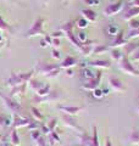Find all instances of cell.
Wrapping results in <instances>:
<instances>
[{"mask_svg": "<svg viewBox=\"0 0 139 146\" xmlns=\"http://www.w3.org/2000/svg\"><path fill=\"white\" fill-rule=\"evenodd\" d=\"M6 121H7V116L5 113H0V130L4 129L6 125Z\"/></svg>", "mask_w": 139, "mask_h": 146, "instance_id": "37", "label": "cell"}, {"mask_svg": "<svg viewBox=\"0 0 139 146\" xmlns=\"http://www.w3.org/2000/svg\"><path fill=\"white\" fill-rule=\"evenodd\" d=\"M86 5L89 6H98L99 5V0H84Z\"/></svg>", "mask_w": 139, "mask_h": 146, "instance_id": "45", "label": "cell"}, {"mask_svg": "<svg viewBox=\"0 0 139 146\" xmlns=\"http://www.w3.org/2000/svg\"><path fill=\"white\" fill-rule=\"evenodd\" d=\"M10 144L13 145V146H18L21 144V140H20V136H18V133H17V129H13L11 130V133H10Z\"/></svg>", "mask_w": 139, "mask_h": 146, "instance_id": "26", "label": "cell"}, {"mask_svg": "<svg viewBox=\"0 0 139 146\" xmlns=\"http://www.w3.org/2000/svg\"><path fill=\"white\" fill-rule=\"evenodd\" d=\"M46 125H48L50 131H54L55 130V127L57 125V119H56V118H53V119H50V122Z\"/></svg>", "mask_w": 139, "mask_h": 146, "instance_id": "40", "label": "cell"}, {"mask_svg": "<svg viewBox=\"0 0 139 146\" xmlns=\"http://www.w3.org/2000/svg\"><path fill=\"white\" fill-rule=\"evenodd\" d=\"M109 52H110L111 58H112L114 61H116V62H118L123 56V52L121 51V49L120 48H111Z\"/></svg>", "mask_w": 139, "mask_h": 146, "instance_id": "23", "label": "cell"}, {"mask_svg": "<svg viewBox=\"0 0 139 146\" xmlns=\"http://www.w3.org/2000/svg\"><path fill=\"white\" fill-rule=\"evenodd\" d=\"M50 35H51V38H61V36L62 35H65L63 34V32L62 31H55V32H53V33L51 34H50Z\"/></svg>", "mask_w": 139, "mask_h": 146, "instance_id": "44", "label": "cell"}, {"mask_svg": "<svg viewBox=\"0 0 139 146\" xmlns=\"http://www.w3.org/2000/svg\"><path fill=\"white\" fill-rule=\"evenodd\" d=\"M44 39H45V42L48 43V45H51V42H53L51 35H50V34H45L44 35Z\"/></svg>", "mask_w": 139, "mask_h": 146, "instance_id": "47", "label": "cell"}, {"mask_svg": "<svg viewBox=\"0 0 139 146\" xmlns=\"http://www.w3.org/2000/svg\"><path fill=\"white\" fill-rule=\"evenodd\" d=\"M61 119H62L65 125L68 127V128H71V129H73V130L81 131V133L84 130L80 124H78V122L75 118V116H70V115H66V113H62V115H61Z\"/></svg>", "mask_w": 139, "mask_h": 146, "instance_id": "10", "label": "cell"}, {"mask_svg": "<svg viewBox=\"0 0 139 146\" xmlns=\"http://www.w3.org/2000/svg\"><path fill=\"white\" fill-rule=\"evenodd\" d=\"M76 65H78V58L76 56H71L68 55L61 61V63H59L60 68H63V70H67V68H72L75 67Z\"/></svg>", "mask_w": 139, "mask_h": 146, "instance_id": "15", "label": "cell"}, {"mask_svg": "<svg viewBox=\"0 0 139 146\" xmlns=\"http://www.w3.org/2000/svg\"><path fill=\"white\" fill-rule=\"evenodd\" d=\"M118 31H120V28L116 25H110L108 27V34L111 35V36H115L116 34L118 33Z\"/></svg>", "mask_w": 139, "mask_h": 146, "instance_id": "34", "label": "cell"}, {"mask_svg": "<svg viewBox=\"0 0 139 146\" xmlns=\"http://www.w3.org/2000/svg\"><path fill=\"white\" fill-rule=\"evenodd\" d=\"M34 144H35V146H50L49 140L46 139V136H45V135H41L38 140L34 141Z\"/></svg>", "mask_w": 139, "mask_h": 146, "instance_id": "32", "label": "cell"}, {"mask_svg": "<svg viewBox=\"0 0 139 146\" xmlns=\"http://www.w3.org/2000/svg\"><path fill=\"white\" fill-rule=\"evenodd\" d=\"M33 74H34V70H31V71H28L27 73L11 72L10 73V77H9L7 80H6V84L12 88V86H17V85L28 83V82L32 78H33Z\"/></svg>", "mask_w": 139, "mask_h": 146, "instance_id": "2", "label": "cell"}, {"mask_svg": "<svg viewBox=\"0 0 139 146\" xmlns=\"http://www.w3.org/2000/svg\"><path fill=\"white\" fill-rule=\"evenodd\" d=\"M105 146H114L110 136H106V138H105Z\"/></svg>", "mask_w": 139, "mask_h": 146, "instance_id": "49", "label": "cell"}, {"mask_svg": "<svg viewBox=\"0 0 139 146\" xmlns=\"http://www.w3.org/2000/svg\"><path fill=\"white\" fill-rule=\"evenodd\" d=\"M93 146H100L99 144V136H98V128L95 125L93 127Z\"/></svg>", "mask_w": 139, "mask_h": 146, "instance_id": "33", "label": "cell"}, {"mask_svg": "<svg viewBox=\"0 0 139 146\" xmlns=\"http://www.w3.org/2000/svg\"><path fill=\"white\" fill-rule=\"evenodd\" d=\"M28 85H29V88L34 91V93H37L38 90H40L43 86L45 85L43 82H40V80H38V79H35V78H32L29 82H28Z\"/></svg>", "mask_w": 139, "mask_h": 146, "instance_id": "24", "label": "cell"}, {"mask_svg": "<svg viewBox=\"0 0 139 146\" xmlns=\"http://www.w3.org/2000/svg\"><path fill=\"white\" fill-rule=\"evenodd\" d=\"M127 43H128V39L124 38V31L120 29L118 33L114 36V40L109 45L110 48H120V46H124Z\"/></svg>", "mask_w": 139, "mask_h": 146, "instance_id": "12", "label": "cell"}, {"mask_svg": "<svg viewBox=\"0 0 139 146\" xmlns=\"http://www.w3.org/2000/svg\"><path fill=\"white\" fill-rule=\"evenodd\" d=\"M60 99H61V95H60L59 91L51 90L48 95H46V96H38V95H35L34 101L39 102V104L40 102H57Z\"/></svg>", "mask_w": 139, "mask_h": 146, "instance_id": "11", "label": "cell"}, {"mask_svg": "<svg viewBox=\"0 0 139 146\" xmlns=\"http://www.w3.org/2000/svg\"><path fill=\"white\" fill-rule=\"evenodd\" d=\"M63 34L66 35V38L68 39V42L71 43L73 46H75V48L78 50V51H81V50H82V46H83V44L80 42V40H78L77 35L73 33V31H67V32H65Z\"/></svg>", "mask_w": 139, "mask_h": 146, "instance_id": "17", "label": "cell"}, {"mask_svg": "<svg viewBox=\"0 0 139 146\" xmlns=\"http://www.w3.org/2000/svg\"><path fill=\"white\" fill-rule=\"evenodd\" d=\"M1 146H13V145H11L10 143H7V141H5V140H3V143H1Z\"/></svg>", "mask_w": 139, "mask_h": 146, "instance_id": "52", "label": "cell"}, {"mask_svg": "<svg viewBox=\"0 0 139 146\" xmlns=\"http://www.w3.org/2000/svg\"><path fill=\"white\" fill-rule=\"evenodd\" d=\"M31 113H32V116H33V119L35 121H43L44 119V115L43 113H40V111L37 107H32L31 108Z\"/></svg>", "mask_w": 139, "mask_h": 146, "instance_id": "28", "label": "cell"}, {"mask_svg": "<svg viewBox=\"0 0 139 146\" xmlns=\"http://www.w3.org/2000/svg\"><path fill=\"white\" fill-rule=\"evenodd\" d=\"M101 90H103L104 96H105V95H109L110 94V88H104V89H101Z\"/></svg>", "mask_w": 139, "mask_h": 146, "instance_id": "51", "label": "cell"}, {"mask_svg": "<svg viewBox=\"0 0 139 146\" xmlns=\"http://www.w3.org/2000/svg\"><path fill=\"white\" fill-rule=\"evenodd\" d=\"M76 26H77L81 31H83V29H86L87 27L89 26V22H88L84 17H81V18H78V20L76 21Z\"/></svg>", "mask_w": 139, "mask_h": 146, "instance_id": "29", "label": "cell"}, {"mask_svg": "<svg viewBox=\"0 0 139 146\" xmlns=\"http://www.w3.org/2000/svg\"><path fill=\"white\" fill-rule=\"evenodd\" d=\"M82 76H83V78H86V80H89V79H93L96 76V71H94V68L86 66L82 70Z\"/></svg>", "mask_w": 139, "mask_h": 146, "instance_id": "22", "label": "cell"}, {"mask_svg": "<svg viewBox=\"0 0 139 146\" xmlns=\"http://www.w3.org/2000/svg\"><path fill=\"white\" fill-rule=\"evenodd\" d=\"M92 94H93V96H94L95 99H101L104 96V94H103V90L99 89V88H96L92 91Z\"/></svg>", "mask_w": 139, "mask_h": 146, "instance_id": "39", "label": "cell"}, {"mask_svg": "<svg viewBox=\"0 0 139 146\" xmlns=\"http://www.w3.org/2000/svg\"><path fill=\"white\" fill-rule=\"evenodd\" d=\"M128 143L132 145H139V129H133L128 135Z\"/></svg>", "mask_w": 139, "mask_h": 146, "instance_id": "25", "label": "cell"}, {"mask_svg": "<svg viewBox=\"0 0 139 146\" xmlns=\"http://www.w3.org/2000/svg\"><path fill=\"white\" fill-rule=\"evenodd\" d=\"M101 78H103V72L101 71H96V76L93 79L87 80L84 84H82L81 88L86 91H93L94 89L99 88V85L101 83Z\"/></svg>", "mask_w": 139, "mask_h": 146, "instance_id": "8", "label": "cell"}, {"mask_svg": "<svg viewBox=\"0 0 139 146\" xmlns=\"http://www.w3.org/2000/svg\"><path fill=\"white\" fill-rule=\"evenodd\" d=\"M86 66L92 68H100V70H109L111 67V62L109 60H92L86 62Z\"/></svg>", "mask_w": 139, "mask_h": 146, "instance_id": "13", "label": "cell"}, {"mask_svg": "<svg viewBox=\"0 0 139 146\" xmlns=\"http://www.w3.org/2000/svg\"><path fill=\"white\" fill-rule=\"evenodd\" d=\"M41 135H43V134H41V131H40L39 129L31 130V139H32V141H33V143H34V141L38 140Z\"/></svg>", "mask_w": 139, "mask_h": 146, "instance_id": "35", "label": "cell"}, {"mask_svg": "<svg viewBox=\"0 0 139 146\" xmlns=\"http://www.w3.org/2000/svg\"><path fill=\"white\" fill-rule=\"evenodd\" d=\"M124 4H126V1H124V0H118V1H116V3L109 4V5L106 6V7L104 9V11H103L104 16L111 17V16H114V15H117V13H120V12L122 11Z\"/></svg>", "mask_w": 139, "mask_h": 146, "instance_id": "7", "label": "cell"}, {"mask_svg": "<svg viewBox=\"0 0 139 146\" xmlns=\"http://www.w3.org/2000/svg\"><path fill=\"white\" fill-rule=\"evenodd\" d=\"M51 45L54 49H57L60 45H61V42H60V38H53V42H51Z\"/></svg>", "mask_w": 139, "mask_h": 146, "instance_id": "46", "label": "cell"}, {"mask_svg": "<svg viewBox=\"0 0 139 146\" xmlns=\"http://www.w3.org/2000/svg\"><path fill=\"white\" fill-rule=\"evenodd\" d=\"M138 16H139V6L132 5L131 3L124 4V6L122 9V16H121L123 21L129 22L131 20H133V18H136Z\"/></svg>", "mask_w": 139, "mask_h": 146, "instance_id": "6", "label": "cell"}, {"mask_svg": "<svg viewBox=\"0 0 139 146\" xmlns=\"http://www.w3.org/2000/svg\"><path fill=\"white\" fill-rule=\"evenodd\" d=\"M138 112H139V107H138Z\"/></svg>", "mask_w": 139, "mask_h": 146, "instance_id": "57", "label": "cell"}, {"mask_svg": "<svg viewBox=\"0 0 139 146\" xmlns=\"http://www.w3.org/2000/svg\"><path fill=\"white\" fill-rule=\"evenodd\" d=\"M39 1H40L41 4H44V5H48V4L51 1V0H39Z\"/></svg>", "mask_w": 139, "mask_h": 146, "instance_id": "53", "label": "cell"}, {"mask_svg": "<svg viewBox=\"0 0 139 146\" xmlns=\"http://www.w3.org/2000/svg\"><path fill=\"white\" fill-rule=\"evenodd\" d=\"M57 110L61 111L62 113H66L70 116H76L77 113L84 110V106H65V105H59Z\"/></svg>", "mask_w": 139, "mask_h": 146, "instance_id": "14", "label": "cell"}, {"mask_svg": "<svg viewBox=\"0 0 139 146\" xmlns=\"http://www.w3.org/2000/svg\"><path fill=\"white\" fill-rule=\"evenodd\" d=\"M33 70L34 73L41 74L46 77V78H56V77H59L60 72H61V68H60L57 63H50L46 61H38Z\"/></svg>", "mask_w": 139, "mask_h": 146, "instance_id": "1", "label": "cell"}, {"mask_svg": "<svg viewBox=\"0 0 139 146\" xmlns=\"http://www.w3.org/2000/svg\"><path fill=\"white\" fill-rule=\"evenodd\" d=\"M129 58H131L132 62H133V61H134V62H139V48L131 55V56H129Z\"/></svg>", "mask_w": 139, "mask_h": 146, "instance_id": "42", "label": "cell"}, {"mask_svg": "<svg viewBox=\"0 0 139 146\" xmlns=\"http://www.w3.org/2000/svg\"><path fill=\"white\" fill-rule=\"evenodd\" d=\"M32 119H29V118H26V117H21L20 115H15L13 116V122H12V125L15 129H17V128H27V125L31 123Z\"/></svg>", "mask_w": 139, "mask_h": 146, "instance_id": "18", "label": "cell"}, {"mask_svg": "<svg viewBox=\"0 0 139 146\" xmlns=\"http://www.w3.org/2000/svg\"><path fill=\"white\" fill-rule=\"evenodd\" d=\"M0 31H3V32H11L12 31V27L9 25L1 16H0Z\"/></svg>", "mask_w": 139, "mask_h": 146, "instance_id": "30", "label": "cell"}, {"mask_svg": "<svg viewBox=\"0 0 139 146\" xmlns=\"http://www.w3.org/2000/svg\"><path fill=\"white\" fill-rule=\"evenodd\" d=\"M117 65H118V68L122 72L127 73V74H129V76H133V77H139V70H137V68L133 66V63L131 61V58H129V56L123 55L122 58L118 61Z\"/></svg>", "mask_w": 139, "mask_h": 146, "instance_id": "5", "label": "cell"}, {"mask_svg": "<svg viewBox=\"0 0 139 146\" xmlns=\"http://www.w3.org/2000/svg\"><path fill=\"white\" fill-rule=\"evenodd\" d=\"M128 23H129V29H139V21L136 20V18L131 20Z\"/></svg>", "mask_w": 139, "mask_h": 146, "instance_id": "38", "label": "cell"}, {"mask_svg": "<svg viewBox=\"0 0 139 146\" xmlns=\"http://www.w3.org/2000/svg\"><path fill=\"white\" fill-rule=\"evenodd\" d=\"M122 48H123V55H126V56H131V55L139 48V43H134V42L128 40V43Z\"/></svg>", "mask_w": 139, "mask_h": 146, "instance_id": "20", "label": "cell"}, {"mask_svg": "<svg viewBox=\"0 0 139 146\" xmlns=\"http://www.w3.org/2000/svg\"><path fill=\"white\" fill-rule=\"evenodd\" d=\"M27 129H28V130H34V129H38V121L32 119L29 124L27 125Z\"/></svg>", "mask_w": 139, "mask_h": 146, "instance_id": "41", "label": "cell"}, {"mask_svg": "<svg viewBox=\"0 0 139 146\" xmlns=\"http://www.w3.org/2000/svg\"><path fill=\"white\" fill-rule=\"evenodd\" d=\"M0 100L3 101L4 107H5L7 111L12 112L13 115H20L22 106H21L20 102L16 101L15 98L10 96V95H5V94H3L1 91H0Z\"/></svg>", "mask_w": 139, "mask_h": 146, "instance_id": "3", "label": "cell"}, {"mask_svg": "<svg viewBox=\"0 0 139 146\" xmlns=\"http://www.w3.org/2000/svg\"><path fill=\"white\" fill-rule=\"evenodd\" d=\"M77 146H93V136L88 134L86 130L78 135V145Z\"/></svg>", "mask_w": 139, "mask_h": 146, "instance_id": "16", "label": "cell"}, {"mask_svg": "<svg viewBox=\"0 0 139 146\" xmlns=\"http://www.w3.org/2000/svg\"><path fill=\"white\" fill-rule=\"evenodd\" d=\"M109 88L115 91V93H124L126 91V85L123 84V82L117 78V77H114V76H110L109 77Z\"/></svg>", "mask_w": 139, "mask_h": 146, "instance_id": "9", "label": "cell"}, {"mask_svg": "<svg viewBox=\"0 0 139 146\" xmlns=\"http://www.w3.org/2000/svg\"><path fill=\"white\" fill-rule=\"evenodd\" d=\"M27 85L28 83H25V84H21V85H17V86H12L11 90H10V96L15 98V96H18V95H23L25 94V91L27 89Z\"/></svg>", "mask_w": 139, "mask_h": 146, "instance_id": "21", "label": "cell"}, {"mask_svg": "<svg viewBox=\"0 0 139 146\" xmlns=\"http://www.w3.org/2000/svg\"><path fill=\"white\" fill-rule=\"evenodd\" d=\"M44 23H45L44 17H37L33 25L31 26V28L27 31L26 36L27 38H32V36H37V35H45L46 33L44 31Z\"/></svg>", "mask_w": 139, "mask_h": 146, "instance_id": "4", "label": "cell"}, {"mask_svg": "<svg viewBox=\"0 0 139 146\" xmlns=\"http://www.w3.org/2000/svg\"><path fill=\"white\" fill-rule=\"evenodd\" d=\"M110 45H103V44H96L94 46V50H93V54L95 55H100V54H105L110 51Z\"/></svg>", "mask_w": 139, "mask_h": 146, "instance_id": "27", "label": "cell"}, {"mask_svg": "<svg viewBox=\"0 0 139 146\" xmlns=\"http://www.w3.org/2000/svg\"><path fill=\"white\" fill-rule=\"evenodd\" d=\"M39 44H40V46H41V48H46V46H48V43L45 42V39H41Z\"/></svg>", "mask_w": 139, "mask_h": 146, "instance_id": "50", "label": "cell"}, {"mask_svg": "<svg viewBox=\"0 0 139 146\" xmlns=\"http://www.w3.org/2000/svg\"><path fill=\"white\" fill-rule=\"evenodd\" d=\"M4 42V36L1 35V33H0V43H3Z\"/></svg>", "mask_w": 139, "mask_h": 146, "instance_id": "55", "label": "cell"}, {"mask_svg": "<svg viewBox=\"0 0 139 146\" xmlns=\"http://www.w3.org/2000/svg\"><path fill=\"white\" fill-rule=\"evenodd\" d=\"M63 3H68V1H71V0H62Z\"/></svg>", "mask_w": 139, "mask_h": 146, "instance_id": "56", "label": "cell"}, {"mask_svg": "<svg viewBox=\"0 0 139 146\" xmlns=\"http://www.w3.org/2000/svg\"><path fill=\"white\" fill-rule=\"evenodd\" d=\"M50 91H51V86H50L49 84H45L43 88H41L40 90H38L37 91V95H38V96H46V95H48Z\"/></svg>", "mask_w": 139, "mask_h": 146, "instance_id": "31", "label": "cell"}, {"mask_svg": "<svg viewBox=\"0 0 139 146\" xmlns=\"http://www.w3.org/2000/svg\"><path fill=\"white\" fill-rule=\"evenodd\" d=\"M66 76H67V77H70V78H71V77H73V76H75V71H73L72 68H67V70H66Z\"/></svg>", "mask_w": 139, "mask_h": 146, "instance_id": "48", "label": "cell"}, {"mask_svg": "<svg viewBox=\"0 0 139 146\" xmlns=\"http://www.w3.org/2000/svg\"><path fill=\"white\" fill-rule=\"evenodd\" d=\"M81 13L88 22H95L98 20V13L93 10V9H89V7L83 9V10H81Z\"/></svg>", "mask_w": 139, "mask_h": 146, "instance_id": "19", "label": "cell"}, {"mask_svg": "<svg viewBox=\"0 0 139 146\" xmlns=\"http://www.w3.org/2000/svg\"><path fill=\"white\" fill-rule=\"evenodd\" d=\"M4 48H5V43H4V42H3V43H0V51H1Z\"/></svg>", "mask_w": 139, "mask_h": 146, "instance_id": "54", "label": "cell"}, {"mask_svg": "<svg viewBox=\"0 0 139 146\" xmlns=\"http://www.w3.org/2000/svg\"><path fill=\"white\" fill-rule=\"evenodd\" d=\"M76 35H77L78 40H80V42H81L82 44L84 43V42H87V40H88V35H87V33H86L84 31H80V32H78V33H77Z\"/></svg>", "mask_w": 139, "mask_h": 146, "instance_id": "36", "label": "cell"}, {"mask_svg": "<svg viewBox=\"0 0 139 146\" xmlns=\"http://www.w3.org/2000/svg\"><path fill=\"white\" fill-rule=\"evenodd\" d=\"M51 57L55 58V60H60L61 55H60V51H59L57 49H53V50H51Z\"/></svg>", "mask_w": 139, "mask_h": 146, "instance_id": "43", "label": "cell"}]
</instances>
